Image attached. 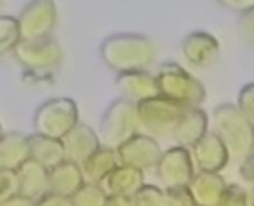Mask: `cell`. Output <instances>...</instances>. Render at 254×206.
I'll use <instances>...</instances> for the list:
<instances>
[{"mask_svg":"<svg viewBox=\"0 0 254 206\" xmlns=\"http://www.w3.org/2000/svg\"><path fill=\"white\" fill-rule=\"evenodd\" d=\"M18 196L36 202L48 193V169L33 160H27L17 170Z\"/></svg>","mask_w":254,"mask_h":206,"instance_id":"e0dca14e","label":"cell"},{"mask_svg":"<svg viewBox=\"0 0 254 206\" xmlns=\"http://www.w3.org/2000/svg\"><path fill=\"white\" fill-rule=\"evenodd\" d=\"M3 133H5V132H3V126H2V123H0V138L3 136Z\"/></svg>","mask_w":254,"mask_h":206,"instance_id":"8d00e7d4","label":"cell"},{"mask_svg":"<svg viewBox=\"0 0 254 206\" xmlns=\"http://www.w3.org/2000/svg\"><path fill=\"white\" fill-rule=\"evenodd\" d=\"M120 164L115 150L100 147L85 163L81 166L84 182L100 184L117 166Z\"/></svg>","mask_w":254,"mask_h":206,"instance_id":"7402d4cb","label":"cell"},{"mask_svg":"<svg viewBox=\"0 0 254 206\" xmlns=\"http://www.w3.org/2000/svg\"><path fill=\"white\" fill-rule=\"evenodd\" d=\"M20 41L17 18L11 15H0V58L8 52H12Z\"/></svg>","mask_w":254,"mask_h":206,"instance_id":"cb8c5ba5","label":"cell"},{"mask_svg":"<svg viewBox=\"0 0 254 206\" xmlns=\"http://www.w3.org/2000/svg\"><path fill=\"white\" fill-rule=\"evenodd\" d=\"M59 11L51 0H33L20 12L17 23L21 41H33L53 36Z\"/></svg>","mask_w":254,"mask_h":206,"instance_id":"ba28073f","label":"cell"},{"mask_svg":"<svg viewBox=\"0 0 254 206\" xmlns=\"http://www.w3.org/2000/svg\"><path fill=\"white\" fill-rule=\"evenodd\" d=\"M253 206H254V205H253Z\"/></svg>","mask_w":254,"mask_h":206,"instance_id":"ab89813d","label":"cell"},{"mask_svg":"<svg viewBox=\"0 0 254 206\" xmlns=\"http://www.w3.org/2000/svg\"><path fill=\"white\" fill-rule=\"evenodd\" d=\"M163 206H194L187 187L163 188Z\"/></svg>","mask_w":254,"mask_h":206,"instance_id":"f1b7e54d","label":"cell"},{"mask_svg":"<svg viewBox=\"0 0 254 206\" xmlns=\"http://www.w3.org/2000/svg\"><path fill=\"white\" fill-rule=\"evenodd\" d=\"M29 157L48 170L66 160L62 141L38 133L29 135Z\"/></svg>","mask_w":254,"mask_h":206,"instance_id":"44dd1931","label":"cell"},{"mask_svg":"<svg viewBox=\"0 0 254 206\" xmlns=\"http://www.w3.org/2000/svg\"><path fill=\"white\" fill-rule=\"evenodd\" d=\"M17 61L30 72L48 73L56 70L64 58L63 48L54 36L20 41L12 51Z\"/></svg>","mask_w":254,"mask_h":206,"instance_id":"52a82bcc","label":"cell"},{"mask_svg":"<svg viewBox=\"0 0 254 206\" xmlns=\"http://www.w3.org/2000/svg\"><path fill=\"white\" fill-rule=\"evenodd\" d=\"M251 153L254 154V130H253V144H251Z\"/></svg>","mask_w":254,"mask_h":206,"instance_id":"d590c367","label":"cell"},{"mask_svg":"<svg viewBox=\"0 0 254 206\" xmlns=\"http://www.w3.org/2000/svg\"><path fill=\"white\" fill-rule=\"evenodd\" d=\"M191 160L197 166L199 172L218 173L229 160V154L221 144V141L212 133L208 132L200 141L191 147Z\"/></svg>","mask_w":254,"mask_h":206,"instance_id":"5bb4252c","label":"cell"},{"mask_svg":"<svg viewBox=\"0 0 254 206\" xmlns=\"http://www.w3.org/2000/svg\"><path fill=\"white\" fill-rule=\"evenodd\" d=\"M238 36L247 47H254V6L241 14L238 20Z\"/></svg>","mask_w":254,"mask_h":206,"instance_id":"f546056e","label":"cell"},{"mask_svg":"<svg viewBox=\"0 0 254 206\" xmlns=\"http://www.w3.org/2000/svg\"><path fill=\"white\" fill-rule=\"evenodd\" d=\"M214 206H248V194L239 185H226Z\"/></svg>","mask_w":254,"mask_h":206,"instance_id":"4316f807","label":"cell"},{"mask_svg":"<svg viewBox=\"0 0 254 206\" xmlns=\"http://www.w3.org/2000/svg\"><path fill=\"white\" fill-rule=\"evenodd\" d=\"M239 172L242 178H245L247 181H254V154L253 153L242 160Z\"/></svg>","mask_w":254,"mask_h":206,"instance_id":"d6a6232c","label":"cell"},{"mask_svg":"<svg viewBox=\"0 0 254 206\" xmlns=\"http://www.w3.org/2000/svg\"><path fill=\"white\" fill-rule=\"evenodd\" d=\"M103 63L117 75L147 70L157 57L156 44L142 33L123 32L105 38L100 44Z\"/></svg>","mask_w":254,"mask_h":206,"instance_id":"6da1fadb","label":"cell"},{"mask_svg":"<svg viewBox=\"0 0 254 206\" xmlns=\"http://www.w3.org/2000/svg\"><path fill=\"white\" fill-rule=\"evenodd\" d=\"M181 54L193 67L208 69L220 58V44L211 33L191 32L181 42Z\"/></svg>","mask_w":254,"mask_h":206,"instance_id":"8fae6325","label":"cell"},{"mask_svg":"<svg viewBox=\"0 0 254 206\" xmlns=\"http://www.w3.org/2000/svg\"><path fill=\"white\" fill-rule=\"evenodd\" d=\"M79 123V109L70 97H53L38 106L33 117L35 133L62 141Z\"/></svg>","mask_w":254,"mask_h":206,"instance_id":"5b68a950","label":"cell"},{"mask_svg":"<svg viewBox=\"0 0 254 206\" xmlns=\"http://www.w3.org/2000/svg\"><path fill=\"white\" fill-rule=\"evenodd\" d=\"M156 81L160 96L184 108H200L206 97V90L202 81L175 61L162 63L156 73Z\"/></svg>","mask_w":254,"mask_h":206,"instance_id":"3957f363","label":"cell"},{"mask_svg":"<svg viewBox=\"0 0 254 206\" xmlns=\"http://www.w3.org/2000/svg\"><path fill=\"white\" fill-rule=\"evenodd\" d=\"M105 206H133L132 200L129 197H117V196H109Z\"/></svg>","mask_w":254,"mask_h":206,"instance_id":"e575fe53","label":"cell"},{"mask_svg":"<svg viewBox=\"0 0 254 206\" xmlns=\"http://www.w3.org/2000/svg\"><path fill=\"white\" fill-rule=\"evenodd\" d=\"M139 130L141 126L136 103L118 97L112 100L105 109L96 133L102 147L117 150L138 135Z\"/></svg>","mask_w":254,"mask_h":206,"instance_id":"277c9868","label":"cell"},{"mask_svg":"<svg viewBox=\"0 0 254 206\" xmlns=\"http://www.w3.org/2000/svg\"><path fill=\"white\" fill-rule=\"evenodd\" d=\"M254 127L239 112L236 105L221 103L212 112V133L221 141L229 157L244 160L251 154Z\"/></svg>","mask_w":254,"mask_h":206,"instance_id":"7a4b0ae2","label":"cell"},{"mask_svg":"<svg viewBox=\"0 0 254 206\" xmlns=\"http://www.w3.org/2000/svg\"><path fill=\"white\" fill-rule=\"evenodd\" d=\"M29 135L8 132L0 138V169L17 170L29 160Z\"/></svg>","mask_w":254,"mask_h":206,"instance_id":"ffe728a7","label":"cell"},{"mask_svg":"<svg viewBox=\"0 0 254 206\" xmlns=\"http://www.w3.org/2000/svg\"><path fill=\"white\" fill-rule=\"evenodd\" d=\"M99 185L108 197L117 196L130 199L141 187L145 185V175L138 169L118 164Z\"/></svg>","mask_w":254,"mask_h":206,"instance_id":"2e32d148","label":"cell"},{"mask_svg":"<svg viewBox=\"0 0 254 206\" xmlns=\"http://www.w3.org/2000/svg\"><path fill=\"white\" fill-rule=\"evenodd\" d=\"M108 200L106 193L99 184L84 182L72 196V206H105Z\"/></svg>","mask_w":254,"mask_h":206,"instance_id":"603a6c76","label":"cell"},{"mask_svg":"<svg viewBox=\"0 0 254 206\" xmlns=\"http://www.w3.org/2000/svg\"><path fill=\"white\" fill-rule=\"evenodd\" d=\"M194 206H197V205H194Z\"/></svg>","mask_w":254,"mask_h":206,"instance_id":"f35d334b","label":"cell"},{"mask_svg":"<svg viewBox=\"0 0 254 206\" xmlns=\"http://www.w3.org/2000/svg\"><path fill=\"white\" fill-rule=\"evenodd\" d=\"M35 206H72L70 197L57 196L53 193H47L41 199L35 202Z\"/></svg>","mask_w":254,"mask_h":206,"instance_id":"4dcf8cb0","label":"cell"},{"mask_svg":"<svg viewBox=\"0 0 254 206\" xmlns=\"http://www.w3.org/2000/svg\"><path fill=\"white\" fill-rule=\"evenodd\" d=\"M63 150L66 161L82 166L100 147L99 136L93 127L84 123H78L63 139Z\"/></svg>","mask_w":254,"mask_h":206,"instance_id":"7c38bea8","label":"cell"},{"mask_svg":"<svg viewBox=\"0 0 254 206\" xmlns=\"http://www.w3.org/2000/svg\"><path fill=\"white\" fill-rule=\"evenodd\" d=\"M208 115L202 108H186L171 136L178 147L191 148L208 133Z\"/></svg>","mask_w":254,"mask_h":206,"instance_id":"9a60e30c","label":"cell"},{"mask_svg":"<svg viewBox=\"0 0 254 206\" xmlns=\"http://www.w3.org/2000/svg\"><path fill=\"white\" fill-rule=\"evenodd\" d=\"M115 151H117L120 164L138 169L141 172L156 169L163 154L159 142L145 133L135 135L132 139L124 142Z\"/></svg>","mask_w":254,"mask_h":206,"instance_id":"30bf717a","label":"cell"},{"mask_svg":"<svg viewBox=\"0 0 254 206\" xmlns=\"http://www.w3.org/2000/svg\"><path fill=\"white\" fill-rule=\"evenodd\" d=\"M84 184L81 166L63 161L59 166L48 170V193L70 197Z\"/></svg>","mask_w":254,"mask_h":206,"instance_id":"ac0fdd59","label":"cell"},{"mask_svg":"<svg viewBox=\"0 0 254 206\" xmlns=\"http://www.w3.org/2000/svg\"><path fill=\"white\" fill-rule=\"evenodd\" d=\"M115 87L121 94V99L133 102L136 105L144 100L160 96L156 75L148 70L120 73L115 78Z\"/></svg>","mask_w":254,"mask_h":206,"instance_id":"4fadbf2b","label":"cell"},{"mask_svg":"<svg viewBox=\"0 0 254 206\" xmlns=\"http://www.w3.org/2000/svg\"><path fill=\"white\" fill-rule=\"evenodd\" d=\"M236 108L245 117V120L254 127V82H248L241 88L238 94Z\"/></svg>","mask_w":254,"mask_h":206,"instance_id":"484cf974","label":"cell"},{"mask_svg":"<svg viewBox=\"0 0 254 206\" xmlns=\"http://www.w3.org/2000/svg\"><path fill=\"white\" fill-rule=\"evenodd\" d=\"M18 196V178L15 170L0 169V203Z\"/></svg>","mask_w":254,"mask_h":206,"instance_id":"83f0119b","label":"cell"},{"mask_svg":"<svg viewBox=\"0 0 254 206\" xmlns=\"http://www.w3.org/2000/svg\"><path fill=\"white\" fill-rule=\"evenodd\" d=\"M251 199V202H253V205H254V188H253V191H251V197H248V200Z\"/></svg>","mask_w":254,"mask_h":206,"instance_id":"74e56055","label":"cell"},{"mask_svg":"<svg viewBox=\"0 0 254 206\" xmlns=\"http://www.w3.org/2000/svg\"><path fill=\"white\" fill-rule=\"evenodd\" d=\"M156 175L163 188L187 187L194 175L190 151L183 147H174L163 151L156 166Z\"/></svg>","mask_w":254,"mask_h":206,"instance_id":"9c48e42d","label":"cell"},{"mask_svg":"<svg viewBox=\"0 0 254 206\" xmlns=\"http://www.w3.org/2000/svg\"><path fill=\"white\" fill-rule=\"evenodd\" d=\"M133 206H163V188L145 184L132 197Z\"/></svg>","mask_w":254,"mask_h":206,"instance_id":"d4e9b609","label":"cell"},{"mask_svg":"<svg viewBox=\"0 0 254 206\" xmlns=\"http://www.w3.org/2000/svg\"><path fill=\"white\" fill-rule=\"evenodd\" d=\"M220 5L242 14L244 11L254 6V2H251V0H224V2H220Z\"/></svg>","mask_w":254,"mask_h":206,"instance_id":"1f68e13d","label":"cell"},{"mask_svg":"<svg viewBox=\"0 0 254 206\" xmlns=\"http://www.w3.org/2000/svg\"><path fill=\"white\" fill-rule=\"evenodd\" d=\"M187 188L194 200V205L214 206L226 188V182L218 173L197 172L193 175Z\"/></svg>","mask_w":254,"mask_h":206,"instance_id":"d6986e66","label":"cell"},{"mask_svg":"<svg viewBox=\"0 0 254 206\" xmlns=\"http://www.w3.org/2000/svg\"><path fill=\"white\" fill-rule=\"evenodd\" d=\"M136 109L141 129L156 139L172 135L186 108L163 96H157L138 103Z\"/></svg>","mask_w":254,"mask_h":206,"instance_id":"8992f818","label":"cell"},{"mask_svg":"<svg viewBox=\"0 0 254 206\" xmlns=\"http://www.w3.org/2000/svg\"><path fill=\"white\" fill-rule=\"evenodd\" d=\"M0 206H35V202L23 196H15L3 203H0Z\"/></svg>","mask_w":254,"mask_h":206,"instance_id":"836d02e7","label":"cell"}]
</instances>
